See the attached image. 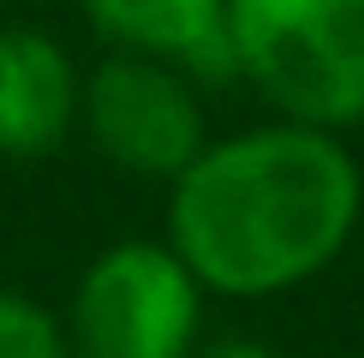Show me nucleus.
<instances>
[{
  "mask_svg": "<svg viewBox=\"0 0 364 358\" xmlns=\"http://www.w3.org/2000/svg\"><path fill=\"white\" fill-rule=\"evenodd\" d=\"M364 168L341 131L275 114L209 138L168 179V245L203 293L281 298L353 245Z\"/></svg>",
  "mask_w": 364,
  "mask_h": 358,
  "instance_id": "1",
  "label": "nucleus"
},
{
  "mask_svg": "<svg viewBox=\"0 0 364 358\" xmlns=\"http://www.w3.org/2000/svg\"><path fill=\"white\" fill-rule=\"evenodd\" d=\"M233 78L287 119H364V0H227Z\"/></svg>",
  "mask_w": 364,
  "mask_h": 358,
  "instance_id": "2",
  "label": "nucleus"
},
{
  "mask_svg": "<svg viewBox=\"0 0 364 358\" xmlns=\"http://www.w3.org/2000/svg\"><path fill=\"white\" fill-rule=\"evenodd\" d=\"M203 298V281L168 239H119L72 287V358H197Z\"/></svg>",
  "mask_w": 364,
  "mask_h": 358,
  "instance_id": "3",
  "label": "nucleus"
},
{
  "mask_svg": "<svg viewBox=\"0 0 364 358\" xmlns=\"http://www.w3.org/2000/svg\"><path fill=\"white\" fill-rule=\"evenodd\" d=\"M78 126L90 131L102 161L138 179H173L209 143L197 78L156 54H126V48H114L84 78Z\"/></svg>",
  "mask_w": 364,
  "mask_h": 358,
  "instance_id": "4",
  "label": "nucleus"
},
{
  "mask_svg": "<svg viewBox=\"0 0 364 358\" xmlns=\"http://www.w3.org/2000/svg\"><path fill=\"white\" fill-rule=\"evenodd\" d=\"M84 78L72 54L36 24H0V156L36 161L78 126Z\"/></svg>",
  "mask_w": 364,
  "mask_h": 358,
  "instance_id": "5",
  "label": "nucleus"
},
{
  "mask_svg": "<svg viewBox=\"0 0 364 358\" xmlns=\"http://www.w3.org/2000/svg\"><path fill=\"white\" fill-rule=\"evenodd\" d=\"M78 6L108 48L156 54L168 66L191 72L197 84L233 78L227 0H78Z\"/></svg>",
  "mask_w": 364,
  "mask_h": 358,
  "instance_id": "6",
  "label": "nucleus"
},
{
  "mask_svg": "<svg viewBox=\"0 0 364 358\" xmlns=\"http://www.w3.org/2000/svg\"><path fill=\"white\" fill-rule=\"evenodd\" d=\"M0 358H72L66 322L6 281H0Z\"/></svg>",
  "mask_w": 364,
  "mask_h": 358,
  "instance_id": "7",
  "label": "nucleus"
},
{
  "mask_svg": "<svg viewBox=\"0 0 364 358\" xmlns=\"http://www.w3.org/2000/svg\"><path fill=\"white\" fill-rule=\"evenodd\" d=\"M197 358H281V352L263 347V340H251V335H227V340H215V347H203Z\"/></svg>",
  "mask_w": 364,
  "mask_h": 358,
  "instance_id": "8",
  "label": "nucleus"
}]
</instances>
